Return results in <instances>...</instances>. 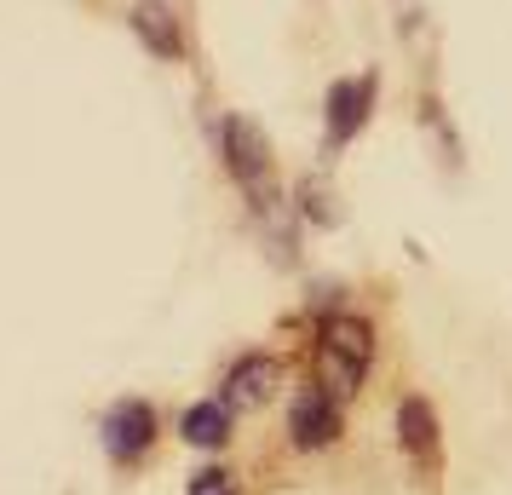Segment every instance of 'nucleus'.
Returning <instances> with one entry per match:
<instances>
[{
	"mask_svg": "<svg viewBox=\"0 0 512 495\" xmlns=\"http://www.w3.org/2000/svg\"><path fill=\"white\" fill-rule=\"evenodd\" d=\"M392 426H397V449H403L409 478H420L426 490H438V478H443V421H438V409H432V398L403 392Z\"/></svg>",
	"mask_w": 512,
	"mask_h": 495,
	"instance_id": "f03ea898",
	"label": "nucleus"
},
{
	"mask_svg": "<svg viewBox=\"0 0 512 495\" xmlns=\"http://www.w3.org/2000/svg\"><path fill=\"white\" fill-rule=\"evenodd\" d=\"M277 386H282V357L248 352V357H236L231 369H225V386H219V398L231 403L236 415H242V409H265V403L277 398Z\"/></svg>",
	"mask_w": 512,
	"mask_h": 495,
	"instance_id": "0eeeda50",
	"label": "nucleus"
},
{
	"mask_svg": "<svg viewBox=\"0 0 512 495\" xmlns=\"http://www.w3.org/2000/svg\"><path fill=\"white\" fill-rule=\"evenodd\" d=\"M127 24H133V35L144 41V52H156L167 64L185 58V29H179V12H173L167 0H133Z\"/></svg>",
	"mask_w": 512,
	"mask_h": 495,
	"instance_id": "6e6552de",
	"label": "nucleus"
},
{
	"mask_svg": "<svg viewBox=\"0 0 512 495\" xmlns=\"http://www.w3.org/2000/svg\"><path fill=\"white\" fill-rule=\"evenodd\" d=\"M156 432H162V421H156V409H150L144 398H121L116 409L104 415V449H110L116 467L144 461L150 444H156Z\"/></svg>",
	"mask_w": 512,
	"mask_h": 495,
	"instance_id": "423d86ee",
	"label": "nucleus"
},
{
	"mask_svg": "<svg viewBox=\"0 0 512 495\" xmlns=\"http://www.w3.org/2000/svg\"><path fill=\"white\" fill-rule=\"evenodd\" d=\"M219 162H225V173L254 196L259 208L271 202V167H277V156H271V139H265L259 121H248V116L219 121Z\"/></svg>",
	"mask_w": 512,
	"mask_h": 495,
	"instance_id": "7ed1b4c3",
	"label": "nucleus"
},
{
	"mask_svg": "<svg viewBox=\"0 0 512 495\" xmlns=\"http://www.w3.org/2000/svg\"><path fill=\"white\" fill-rule=\"evenodd\" d=\"M185 495H236V478H231L225 467H202L196 478H190Z\"/></svg>",
	"mask_w": 512,
	"mask_h": 495,
	"instance_id": "9b49d317",
	"label": "nucleus"
},
{
	"mask_svg": "<svg viewBox=\"0 0 512 495\" xmlns=\"http://www.w3.org/2000/svg\"><path fill=\"white\" fill-rule=\"evenodd\" d=\"M231 432H236V409L225 398H202L179 415V438L190 449H208V455H219V449L231 444Z\"/></svg>",
	"mask_w": 512,
	"mask_h": 495,
	"instance_id": "1a4fd4ad",
	"label": "nucleus"
},
{
	"mask_svg": "<svg viewBox=\"0 0 512 495\" xmlns=\"http://www.w3.org/2000/svg\"><path fill=\"white\" fill-rule=\"evenodd\" d=\"M300 213L311 225H340V208H334V190L317 185V179H305L300 185Z\"/></svg>",
	"mask_w": 512,
	"mask_h": 495,
	"instance_id": "9d476101",
	"label": "nucleus"
},
{
	"mask_svg": "<svg viewBox=\"0 0 512 495\" xmlns=\"http://www.w3.org/2000/svg\"><path fill=\"white\" fill-rule=\"evenodd\" d=\"M374 323L369 317H357V311H328L323 323H317V380L311 386H323L334 398L346 403L357 398V386L369 375L374 363Z\"/></svg>",
	"mask_w": 512,
	"mask_h": 495,
	"instance_id": "f257e3e1",
	"label": "nucleus"
},
{
	"mask_svg": "<svg viewBox=\"0 0 512 495\" xmlns=\"http://www.w3.org/2000/svg\"><path fill=\"white\" fill-rule=\"evenodd\" d=\"M374 93H380L374 70H369V75H340V81L328 87V98H323V150H328V156L351 150V144L369 133Z\"/></svg>",
	"mask_w": 512,
	"mask_h": 495,
	"instance_id": "20e7f679",
	"label": "nucleus"
},
{
	"mask_svg": "<svg viewBox=\"0 0 512 495\" xmlns=\"http://www.w3.org/2000/svg\"><path fill=\"white\" fill-rule=\"evenodd\" d=\"M340 438H346V403L323 386H305L300 398L288 403V444L300 455H323Z\"/></svg>",
	"mask_w": 512,
	"mask_h": 495,
	"instance_id": "39448f33",
	"label": "nucleus"
}]
</instances>
